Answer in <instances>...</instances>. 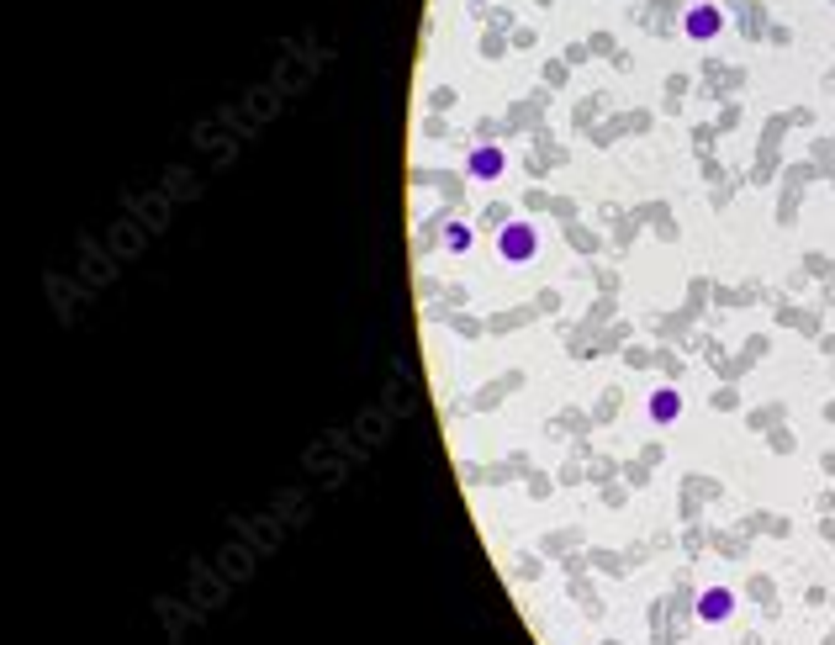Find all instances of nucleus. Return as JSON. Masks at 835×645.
Listing matches in <instances>:
<instances>
[{
    "instance_id": "nucleus-2",
    "label": "nucleus",
    "mask_w": 835,
    "mask_h": 645,
    "mask_svg": "<svg viewBox=\"0 0 835 645\" xmlns=\"http://www.w3.org/2000/svg\"><path fill=\"white\" fill-rule=\"evenodd\" d=\"M682 32H688L693 43H714L719 32H725V11H719V6H688V16H682Z\"/></svg>"
},
{
    "instance_id": "nucleus-1",
    "label": "nucleus",
    "mask_w": 835,
    "mask_h": 645,
    "mask_svg": "<svg viewBox=\"0 0 835 645\" xmlns=\"http://www.w3.org/2000/svg\"><path fill=\"white\" fill-rule=\"evenodd\" d=\"M497 254H503L508 265H529L534 254H540V233H534V223H524V217L503 223V233H497Z\"/></svg>"
},
{
    "instance_id": "nucleus-4",
    "label": "nucleus",
    "mask_w": 835,
    "mask_h": 645,
    "mask_svg": "<svg viewBox=\"0 0 835 645\" xmlns=\"http://www.w3.org/2000/svg\"><path fill=\"white\" fill-rule=\"evenodd\" d=\"M698 619L703 624L735 619V593H730V587H703V593H698Z\"/></svg>"
},
{
    "instance_id": "nucleus-6",
    "label": "nucleus",
    "mask_w": 835,
    "mask_h": 645,
    "mask_svg": "<svg viewBox=\"0 0 835 645\" xmlns=\"http://www.w3.org/2000/svg\"><path fill=\"white\" fill-rule=\"evenodd\" d=\"M444 249H450V254H466V249H471V228H466V223H450V228H444Z\"/></svg>"
},
{
    "instance_id": "nucleus-5",
    "label": "nucleus",
    "mask_w": 835,
    "mask_h": 645,
    "mask_svg": "<svg viewBox=\"0 0 835 645\" xmlns=\"http://www.w3.org/2000/svg\"><path fill=\"white\" fill-rule=\"evenodd\" d=\"M645 413H651V423H661V429H666V423H677L682 418V392H677V386H656L651 402H645Z\"/></svg>"
},
{
    "instance_id": "nucleus-3",
    "label": "nucleus",
    "mask_w": 835,
    "mask_h": 645,
    "mask_svg": "<svg viewBox=\"0 0 835 645\" xmlns=\"http://www.w3.org/2000/svg\"><path fill=\"white\" fill-rule=\"evenodd\" d=\"M503 170H508V154L497 149V143H476L471 159H466V175H471V180H497Z\"/></svg>"
}]
</instances>
